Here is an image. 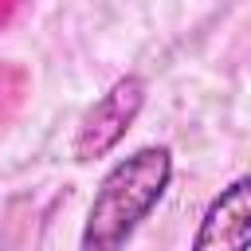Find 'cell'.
Instances as JSON below:
<instances>
[{
  "label": "cell",
  "instance_id": "obj_1",
  "mask_svg": "<svg viewBox=\"0 0 251 251\" xmlns=\"http://www.w3.org/2000/svg\"><path fill=\"white\" fill-rule=\"evenodd\" d=\"M173 180V149L169 145H141L122 157L94 188L78 251H126L141 220L161 204Z\"/></svg>",
  "mask_w": 251,
  "mask_h": 251
},
{
  "label": "cell",
  "instance_id": "obj_2",
  "mask_svg": "<svg viewBox=\"0 0 251 251\" xmlns=\"http://www.w3.org/2000/svg\"><path fill=\"white\" fill-rule=\"evenodd\" d=\"M145 106V78L141 75H122L78 122V133H75V161H94V157H106L122 137L126 129L133 126V118L141 114Z\"/></svg>",
  "mask_w": 251,
  "mask_h": 251
},
{
  "label": "cell",
  "instance_id": "obj_3",
  "mask_svg": "<svg viewBox=\"0 0 251 251\" xmlns=\"http://www.w3.org/2000/svg\"><path fill=\"white\" fill-rule=\"evenodd\" d=\"M192 251H251V173L212 196L192 235Z\"/></svg>",
  "mask_w": 251,
  "mask_h": 251
}]
</instances>
